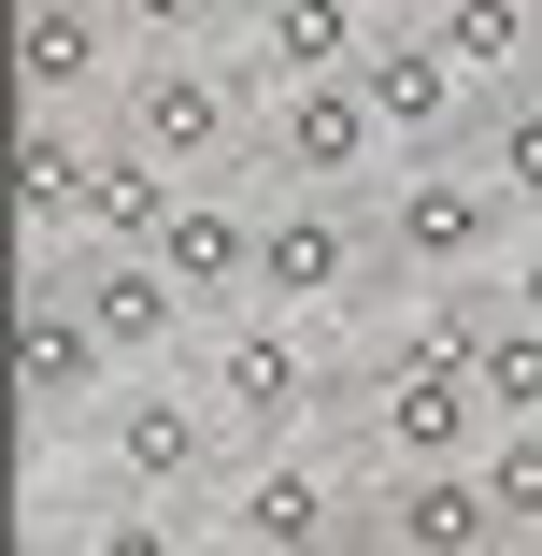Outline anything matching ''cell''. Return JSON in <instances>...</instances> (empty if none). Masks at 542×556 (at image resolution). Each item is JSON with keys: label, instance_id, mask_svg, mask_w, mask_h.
I'll use <instances>...</instances> for the list:
<instances>
[{"label": "cell", "instance_id": "9c48e42d", "mask_svg": "<svg viewBox=\"0 0 542 556\" xmlns=\"http://www.w3.org/2000/svg\"><path fill=\"white\" fill-rule=\"evenodd\" d=\"M15 72H29V115H72V86L115 72V0H29L15 15Z\"/></svg>", "mask_w": 542, "mask_h": 556}, {"label": "cell", "instance_id": "44dd1931", "mask_svg": "<svg viewBox=\"0 0 542 556\" xmlns=\"http://www.w3.org/2000/svg\"><path fill=\"white\" fill-rule=\"evenodd\" d=\"M471 471H486V500H500V528H542V428H500V442H486Z\"/></svg>", "mask_w": 542, "mask_h": 556}, {"label": "cell", "instance_id": "9a60e30c", "mask_svg": "<svg viewBox=\"0 0 542 556\" xmlns=\"http://www.w3.org/2000/svg\"><path fill=\"white\" fill-rule=\"evenodd\" d=\"M100 457H115L143 500H157V485H200V457H214V400H115V414H100Z\"/></svg>", "mask_w": 542, "mask_h": 556}, {"label": "cell", "instance_id": "5bb4252c", "mask_svg": "<svg viewBox=\"0 0 542 556\" xmlns=\"http://www.w3.org/2000/svg\"><path fill=\"white\" fill-rule=\"evenodd\" d=\"M200 400L229 414V428H300L314 371H300V343H286V328H229V343L200 357Z\"/></svg>", "mask_w": 542, "mask_h": 556}, {"label": "cell", "instance_id": "e0dca14e", "mask_svg": "<svg viewBox=\"0 0 542 556\" xmlns=\"http://www.w3.org/2000/svg\"><path fill=\"white\" fill-rule=\"evenodd\" d=\"M428 43H443L471 86H514L528 58H542V0H428V15H414Z\"/></svg>", "mask_w": 542, "mask_h": 556}, {"label": "cell", "instance_id": "ac0fdd59", "mask_svg": "<svg viewBox=\"0 0 542 556\" xmlns=\"http://www.w3.org/2000/svg\"><path fill=\"white\" fill-rule=\"evenodd\" d=\"M86 186H100V143H72V115H29V143H15V200L43 214H86Z\"/></svg>", "mask_w": 542, "mask_h": 556}, {"label": "cell", "instance_id": "cb8c5ba5", "mask_svg": "<svg viewBox=\"0 0 542 556\" xmlns=\"http://www.w3.org/2000/svg\"><path fill=\"white\" fill-rule=\"evenodd\" d=\"M514 314H528V328H542V243H528V257H514Z\"/></svg>", "mask_w": 542, "mask_h": 556}, {"label": "cell", "instance_id": "d6986e66", "mask_svg": "<svg viewBox=\"0 0 542 556\" xmlns=\"http://www.w3.org/2000/svg\"><path fill=\"white\" fill-rule=\"evenodd\" d=\"M471 143H486V186H500L514 214H542V86H500Z\"/></svg>", "mask_w": 542, "mask_h": 556}, {"label": "cell", "instance_id": "2e32d148", "mask_svg": "<svg viewBox=\"0 0 542 556\" xmlns=\"http://www.w3.org/2000/svg\"><path fill=\"white\" fill-rule=\"evenodd\" d=\"M229 528L257 556H329V471H314V457H257L243 500H229Z\"/></svg>", "mask_w": 542, "mask_h": 556}, {"label": "cell", "instance_id": "277c9868", "mask_svg": "<svg viewBox=\"0 0 542 556\" xmlns=\"http://www.w3.org/2000/svg\"><path fill=\"white\" fill-rule=\"evenodd\" d=\"M357 86H371V115H386V143H414V157H443V143L471 129V72H457L443 43H428V29H371Z\"/></svg>", "mask_w": 542, "mask_h": 556}, {"label": "cell", "instance_id": "7a4b0ae2", "mask_svg": "<svg viewBox=\"0 0 542 556\" xmlns=\"http://www.w3.org/2000/svg\"><path fill=\"white\" fill-rule=\"evenodd\" d=\"M500 186L486 172H443V157H414L400 172V200H386V243H400V271H428V286H457V271H486L500 257Z\"/></svg>", "mask_w": 542, "mask_h": 556}, {"label": "cell", "instance_id": "4fadbf2b", "mask_svg": "<svg viewBox=\"0 0 542 556\" xmlns=\"http://www.w3.org/2000/svg\"><path fill=\"white\" fill-rule=\"evenodd\" d=\"M58 286L86 300V328H100V343H115V357H157L172 328L200 314V300H186V286H172L157 257H86V271H58Z\"/></svg>", "mask_w": 542, "mask_h": 556}, {"label": "cell", "instance_id": "3957f363", "mask_svg": "<svg viewBox=\"0 0 542 556\" xmlns=\"http://www.w3.org/2000/svg\"><path fill=\"white\" fill-rule=\"evenodd\" d=\"M129 143L172 157V172H229L243 157V86L214 58H143L129 72Z\"/></svg>", "mask_w": 542, "mask_h": 556}, {"label": "cell", "instance_id": "6da1fadb", "mask_svg": "<svg viewBox=\"0 0 542 556\" xmlns=\"http://www.w3.org/2000/svg\"><path fill=\"white\" fill-rule=\"evenodd\" d=\"M486 328H500L486 300H443V314H428V343H400V357L371 371V442H386L400 471H457L471 442L500 428L486 386H471V343H486Z\"/></svg>", "mask_w": 542, "mask_h": 556}, {"label": "cell", "instance_id": "7c38bea8", "mask_svg": "<svg viewBox=\"0 0 542 556\" xmlns=\"http://www.w3.org/2000/svg\"><path fill=\"white\" fill-rule=\"evenodd\" d=\"M172 214H186L172 157H143V143H100V186H86V257H157V243H172Z\"/></svg>", "mask_w": 542, "mask_h": 556}, {"label": "cell", "instance_id": "5b68a950", "mask_svg": "<svg viewBox=\"0 0 542 556\" xmlns=\"http://www.w3.org/2000/svg\"><path fill=\"white\" fill-rule=\"evenodd\" d=\"M343 286H357V214H343L329 186H300L272 229H257V300L300 314V300H343Z\"/></svg>", "mask_w": 542, "mask_h": 556}, {"label": "cell", "instance_id": "ba28073f", "mask_svg": "<svg viewBox=\"0 0 542 556\" xmlns=\"http://www.w3.org/2000/svg\"><path fill=\"white\" fill-rule=\"evenodd\" d=\"M514 528H500V500H486V471L457 457V471H400V500H386V556H500Z\"/></svg>", "mask_w": 542, "mask_h": 556}, {"label": "cell", "instance_id": "52a82bcc", "mask_svg": "<svg viewBox=\"0 0 542 556\" xmlns=\"http://www.w3.org/2000/svg\"><path fill=\"white\" fill-rule=\"evenodd\" d=\"M357 58H371L357 0H257V15H243V72H272V86H329Z\"/></svg>", "mask_w": 542, "mask_h": 556}, {"label": "cell", "instance_id": "8fae6325", "mask_svg": "<svg viewBox=\"0 0 542 556\" xmlns=\"http://www.w3.org/2000/svg\"><path fill=\"white\" fill-rule=\"evenodd\" d=\"M257 229H272V214H243V200H186L172 243H157V271H172L200 314H229V300H257Z\"/></svg>", "mask_w": 542, "mask_h": 556}, {"label": "cell", "instance_id": "ffe728a7", "mask_svg": "<svg viewBox=\"0 0 542 556\" xmlns=\"http://www.w3.org/2000/svg\"><path fill=\"white\" fill-rule=\"evenodd\" d=\"M471 386H486L500 428H542V328H528V314H500L486 343H471Z\"/></svg>", "mask_w": 542, "mask_h": 556}, {"label": "cell", "instance_id": "8992f818", "mask_svg": "<svg viewBox=\"0 0 542 556\" xmlns=\"http://www.w3.org/2000/svg\"><path fill=\"white\" fill-rule=\"evenodd\" d=\"M371 143H386V115H371V86H357V72L286 86V115H272V172H286V186H343Z\"/></svg>", "mask_w": 542, "mask_h": 556}, {"label": "cell", "instance_id": "7402d4cb", "mask_svg": "<svg viewBox=\"0 0 542 556\" xmlns=\"http://www.w3.org/2000/svg\"><path fill=\"white\" fill-rule=\"evenodd\" d=\"M186 542H200V528H157V514H100V542H86V556H186Z\"/></svg>", "mask_w": 542, "mask_h": 556}, {"label": "cell", "instance_id": "30bf717a", "mask_svg": "<svg viewBox=\"0 0 542 556\" xmlns=\"http://www.w3.org/2000/svg\"><path fill=\"white\" fill-rule=\"evenodd\" d=\"M15 386H29L43 414H72V400H100V386H115V343L86 328V300H72L58 271L29 286V343H15Z\"/></svg>", "mask_w": 542, "mask_h": 556}, {"label": "cell", "instance_id": "d4e9b609", "mask_svg": "<svg viewBox=\"0 0 542 556\" xmlns=\"http://www.w3.org/2000/svg\"><path fill=\"white\" fill-rule=\"evenodd\" d=\"M186 556H257V542H243V528H214V542H186Z\"/></svg>", "mask_w": 542, "mask_h": 556}, {"label": "cell", "instance_id": "603a6c76", "mask_svg": "<svg viewBox=\"0 0 542 556\" xmlns=\"http://www.w3.org/2000/svg\"><path fill=\"white\" fill-rule=\"evenodd\" d=\"M200 15H214V0H115V29H157V43H186Z\"/></svg>", "mask_w": 542, "mask_h": 556}]
</instances>
